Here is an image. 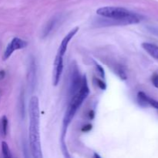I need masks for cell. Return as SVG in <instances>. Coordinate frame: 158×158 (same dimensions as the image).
Segmentation results:
<instances>
[{"label": "cell", "mask_w": 158, "mask_h": 158, "mask_svg": "<svg viewBox=\"0 0 158 158\" xmlns=\"http://www.w3.org/2000/svg\"><path fill=\"white\" fill-rule=\"evenodd\" d=\"M82 83V78L80 77L79 71L77 68L73 69V72L72 74V80H71V86H70V93L72 94V97L75 95L80 89Z\"/></svg>", "instance_id": "52a82bcc"}, {"label": "cell", "mask_w": 158, "mask_h": 158, "mask_svg": "<svg viewBox=\"0 0 158 158\" xmlns=\"http://www.w3.org/2000/svg\"><path fill=\"white\" fill-rule=\"evenodd\" d=\"M6 76V72L4 70H0V80H3Z\"/></svg>", "instance_id": "ffe728a7"}, {"label": "cell", "mask_w": 158, "mask_h": 158, "mask_svg": "<svg viewBox=\"0 0 158 158\" xmlns=\"http://www.w3.org/2000/svg\"><path fill=\"white\" fill-rule=\"evenodd\" d=\"M27 45V42L25 41V40H21L19 38H17V37L12 39V41L9 43V45L6 47V50H5L4 54H3V60H8L15 50L23 49V48L26 47Z\"/></svg>", "instance_id": "277c9868"}, {"label": "cell", "mask_w": 158, "mask_h": 158, "mask_svg": "<svg viewBox=\"0 0 158 158\" xmlns=\"http://www.w3.org/2000/svg\"><path fill=\"white\" fill-rule=\"evenodd\" d=\"M79 27H75L74 29H73L72 30L69 31L67 33V35L63 38V40H62L61 43L60 45V47H59L58 51H57V55L63 57L64 54L66 53V49H67L68 44L69 43L70 40H72L73 37L77 34V32H78Z\"/></svg>", "instance_id": "8992f818"}, {"label": "cell", "mask_w": 158, "mask_h": 158, "mask_svg": "<svg viewBox=\"0 0 158 158\" xmlns=\"http://www.w3.org/2000/svg\"><path fill=\"white\" fill-rule=\"evenodd\" d=\"M89 89L88 87L87 80H86V77H83L82 78V83L81 86H80V89L78 92L72 97V100H71L70 104H69V107H68L67 110H66V114L64 116V119H63V133L66 134V129L67 127L69 126V123L72 121L73 118L74 117L76 112L77 110L79 109L83 102L84 101L85 99L89 95Z\"/></svg>", "instance_id": "3957f363"}, {"label": "cell", "mask_w": 158, "mask_h": 158, "mask_svg": "<svg viewBox=\"0 0 158 158\" xmlns=\"http://www.w3.org/2000/svg\"><path fill=\"white\" fill-rule=\"evenodd\" d=\"M91 129H92V126L90 124H87L82 128V131H83V132H87V131H90Z\"/></svg>", "instance_id": "d6986e66"}, {"label": "cell", "mask_w": 158, "mask_h": 158, "mask_svg": "<svg viewBox=\"0 0 158 158\" xmlns=\"http://www.w3.org/2000/svg\"><path fill=\"white\" fill-rule=\"evenodd\" d=\"M117 73V75L120 77V78L121 79V80H127V74H126V72H125L124 70H123V68H118V69H117V72H116Z\"/></svg>", "instance_id": "9a60e30c"}, {"label": "cell", "mask_w": 158, "mask_h": 158, "mask_svg": "<svg viewBox=\"0 0 158 158\" xmlns=\"http://www.w3.org/2000/svg\"><path fill=\"white\" fill-rule=\"evenodd\" d=\"M97 14L104 18L100 22L103 26H127L140 21V15L123 7L104 6L97 9Z\"/></svg>", "instance_id": "6da1fadb"}, {"label": "cell", "mask_w": 158, "mask_h": 158, "mask_svg": "<svg viewBox=\"0 0 158 158\" xmlns=\"http://www.w3.org/2000/svg\"><path fill=\"white\" fill-rule=\"evenodd\" d=\"M89 118L91 119V120H92V119H94V111L93 110H91L90 112H89Z\"/></svg>", "instance_id": "44dd1931"}, {"label": "cell", "mask_w": 158, "mask_h": 158, "mask_svg": "<svg viewBox=\"0 0 158 158\" xmlns=\"http://www.w3.org/2000/svg\"><path fill=\"white\" fill-rule=\"evenodd\" d=\"M147 97L148 95L144 94L143 92H139L137 94V100L140 106H148V103H147Z\"/></svg>", "instance_id": "7c38bea8"}, {"label": "cell", "mask_w": 158, "mask_h": 158, "mask_svg": "<svg viewBox=\"0 0 158 158\" xmlns=\"http://www.w3.org/2000/svg\"><path fill=\"white\" fill-rule=\"evenodd\" d=\"M29 143L32 157L42 158L41 143L40 135V108L39 100L36 97L30 99L29 105Z\"/></svg>", "instance_id": "7a4b0ae2"}, {"label": "cell", "mask_w": 158, "mask_h": 158, "mask_svg": "<svg viewBox=\"0 0 158 158\" xmlns=\"http://www.w3.org/2000/svg\"><path fill=\"white\" fill-rule=\"evenodd\" d=\"M96 68H97V72H98L99 75H100L102 78H104L105 73H104V69H103V68L100 65L97 64V63H96Z\"/></svg>", "instance_id": "2e32d148"}, {"label": "cell", "mask_w": 158, "mask_h": 158, "mask_svg": "<svg viewBox=\"0 0 158 158\" xmlns=\"http://www.w3.org/2000/svg\"><path fill=\"white\" fill-rule=\"evenodd\" d=\"M151 81H152V83L154 84V86H155L156 88H158V74L157 73H154V75L152 76Z\"/></svg>", "instance_id": "e0dca14e"}, {"label": "cell", "mask_w": 158, "mask_h": 158, "mask_svg": "<svg viewBox=\"0 0 158 158\" xmlns=\"http://www.w3.org/2000/svg\"><path fill=\"white\" fill-rule=\"evenodd\" d=\"M56 23V17H53V18L49 20L47 23H46V25L45 26L44 29H43V38L46 36H47V35L50 33V32L52 30V29H53L54 26H55Z\"/></svg>", "instance_id": "9c48e42d"}, {"label": "cell", "mask_w": 158, "mask_h": 158, "mask_svg": "<svg viewBox=\"0 0 158 158\" xmlns=\"http://www.w3.org/2000/svg\"><path fill=\"white\" fill-rule=\"evenodd\" d=\"M142 47L147 52H148L149 55H151L153 58L158 60V46L153 43H142Z\"/></svg>", "instance_id": "ba28073f"}, {"label": "cell", "mask_w": 158, "mask_h": 158, "mask_svg": "<svg viewBox=\"0 0 158 158\" xmlns=\"http://www.w3.org/2000/svg\"><path fill=\"white\" fill-rule=\"evenodd\" d=\"M63 69V57L56 55L54 61L53 74H52V83L53 86H57L61 78L62 73Z\"/></svg>", "instance_id": "5b68a950"}, {"label": "cell", "mask_w": 158, "mask_h": 158, "mask_svg": "<svg viewBox=\"0 0 158 158\" xmlns=\"http://www.w3.org/2000/svg\"><path fill=\"white\" fill-rule=\"evenodd\" d=\"M94 157H99V158H100V156H99L98 154H96V153H95V154H94Z\"/></svg>", "instance_id": "7402d4cb"}, {"label": "cell", "mask_w": 158, "mask_h": 158, "mask_svg": "<svg viewBox=\"0 0 158 158\" xmlns=\"http://www.w3.org/2000/svg\"><path fill=\"white\" fill-rule=\"evenodd\" d=\"M97 85H98L99 87H100V89H103V90H104V89H106V84H105L104 82L102 81V80H97Z\"/></svg>", "instance_id": "ac0fdd59"}, {"label": "cell", "mask_w": 158, "mask_h": 158, "mask_svg": "<svg viewBox=\"0 0 158 158\" xmlns=\"http://www.w3.org/2000/svg\"><path fill=\"white\" fill-rule=\"evenodd\" d=\"M147 103H148V105H151V106H153L155 109L158 110V101L156 100H154V99L151 98L148 96L147 97Z\"/></svg>", "instance_id": "5bb4252c"}, {"label": "cell", "mask_w": 158, "mask_h": 158, "mask_svg": "<svg viewBox=\"0 0 158 158\" xmlns=\"http://www.w3.org/2000/svg\"><path fill=\"white\" fill-rule=\"evenodd\" d=\"M7 128H8V119L6 116H3L1 120V131L2 135L6 136L7 134Z\"/></svg>", "instance_id": "4fadbf2b"}, {"label": "cell", "mask_w": 158, "mask_h": 158, "mask_svg": "<svg viewBox=\"0 0 158 158\" xmlns=\"http://www.w3.org/2000/svg\"><path fill=\"white\" fill-rule=\"evenodd\" d=\"M2 152L3 157H4L6 158L12 157V154H11L9 145H8V143L5 141L2 142Z\"/></svg>", "instance_id": "8fae6325"}, {"label": "cell", "mask_w": 158, "mask_h": 158, "mask_svg": "<svg viewBox=\"0 0 158 158\" xmlns=\"http://www.w3.org/2000/svg\"><path fill=\"white\" fill-rule=\"evenodd\" d=\"M28 74H29V78L28 79H29V83H30L32 85H33L34 80H35V64L33 60H32L31 63H29V72H28Z\"/></svg>", "instance_id": "30bf717a"}]
</instances>
